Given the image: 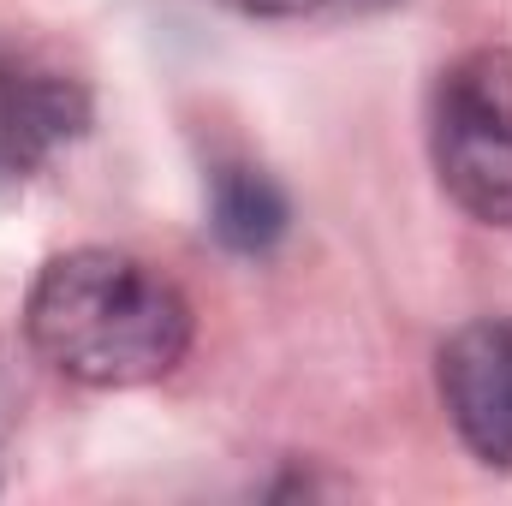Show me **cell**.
Returning a JSON list of instances; mask_svg holds the SVG:
<instances>
[{"label": "cell", "mask_w": 512, "mask_h": 506, "mask_svg": "<svg viewBox=\"0 0 512 506\" xmlns=\"http://www.w3.org/2000/svg\"><path fill=\"white\" fill-rule=\"evenodd\" d=\"M191 298L149 262L108 245L48 256L24 298L30 352L78 387H143L191 352Z\"/></svg>", "instance_id": "cell-1"}, {"label": "cell", "mask_w": 512, "mask_h": 506, "mask_svg": "<svg viewBox=\"0 0 512 506\" xmlns=\"http://www.w3.org/2000/svg\"><path fill=\"white\" fill-rule=\"evenodd\" d=\"M429 155L441 191L483 227H512V54H459L429 96Z\"/></svg>", "instance_id": "cell-2"}, {"label": "cell", "mask_w": 512, "mask_h": 506, "mask_svg": "<svg viewBox=\"0 0 512 506\" xmlns=\"http://www.w3.org/2000/svg\"><path fill=\"white\" fill-rule=\"evenodd\" d=\"M90 126V90L36 48L0 42V179L42 173Z\"/></svg>", "instance_id": "cell-3"}, {"label": "cell", "mask_w": 512, "mask_h": 506, "mask_svg": "<svg viewBox=\"0 0 512 506\" xmlns=\"http://www.w3.org/2000/svg\"><path fill=\"white\" fill-rule=\"evenodd\" d=\"M441 405L483 465L512 471V316H477L441 346Z\"/></svg>", "instance_id": "cell-4"}, {"label": "cell", "mask_w": 512, "mask_h": 506, "mask_svg": "<svg viewBox=\"0 0 512 506\" xmlns=\"http://www.w3.org/2000/svg\"><path fill=\"white\" fill-rule=\"evenodd\" d=\"M292 227L286 191L251 167V161H221L209 173V233L233 256H268Z\"/></svg>", "instance_id": "cell-5"}, {"label": "cell", "mask_w": 512, "mask_h": 506, "mask_svg": "<svg viewBox=\"0 0 512 506\" xmlns=\"http://www.w3.org/2000/svg\"><path fill=\"white\" fill-rule=\"evenodd\" d=\"M227 6H239V12H251V18H298V12H316V6H328V0H227Z\"/></svg>", "instance_id": "cell-6"}, {"label": "cell", "mask_w": 512, "mask_h": 506, "mask_svg": "<svg viewBox=\"0 0 512 506\" xmlns=\"http://www.w3.org/2000/svg\"><path fill=\"white\" fill-rule=\"evenodd\" d=\"M0 441H6V387H0Z\"/></svg>", "instance_id": "cell-7"}]
</instances>
